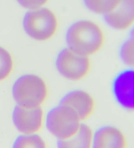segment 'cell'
<instances>
[{"instance_id": "obj_14", "label": "cell", "mask_w": 134, "mask_h": 148, "mask_svg": "<svg viewBox=\"0 0 134 148\" xmlns=\"http://www.w3.org/2000/svg\"><path fill=\"white\" fill-rule=\"evenodd\" d=\"M88 11L100 16H104L117 6L120 0H82Z\"/></svg>"}, {"instance_id": "obj_9", "label": "cell", "mask_w": 134, "mask_h": 148, "mask_svg": "<svg viewBox=\"0 0 134 148\" xmlns=\"http://www.w3.org/2000/svg\"><path fill=\"white\" fill-rule=\"evenodd\" d=\"M102 18L105 25L113 31L129 32L134 27V0H120L117 6Z\"/></svg>"}, {"instance_id": "obj_15", "label": "cell", "mask_w": 134, "mask_h": 148, "mask_svg": "<svg viewBox=\"0 0 134 148\" xmlns=\"http://www.w3.org/2000/svg\"><path fill=\"white\" fill-rule=\"evenodd\" d=\"M15 68L13 56L6 47L0 45V82L11 77Z\"/></svg>"}, {"instance_id": "obj_10", "label": "cell", "mask_w": 134, "mask_h": 148, "mask_svg": "<svg viewBox=\"0 0 134 148\" xmlns=\"http://www.w3.org/2000/svg\"><path fill=\"white\" fill-rule=\"evenodd\" d=\"M126 134L118 127L105 125L93 133V148H128Z\"/></svg>"}, {"instance_id": "obj_12", "label": "cell", "mask_w": 134, "mask_h": 148, "mask_svg": "<svg viewBox=\"0 0 134 148\" xmlns=\"http://www.w3.org/2000/svg\"><path fill=\"white\" fill-rule=\"evenodd\" d=\"M120 60L126 67L134 69V27L128 32L118 50Z\"/></svg>"}, {"instance_id": "obj_6", "label": "cell", "mask_w": 134, "mask_h": 148, "mask_svg": "<svg viewBox=\"0 0 134 148\" xmlns=\"http://www.w3.org/2000/svg\"><path fill=\"white\" fill-rule=\"evenodd\" d=\"M45 113L42 107L29 108L15 105L11 120L20 134H38L45 127Z\"/></svg>"}, {"instance_id": "obj_4", "label": "cell", "mask_w": 134, "mask_h": 148, "mask_svg": "<svg viewBox=\"0 0 134 148\" xmlns=\"http://www.w3.org/2000/svg\"><path fill=\"white\" fill-rule=\"evenodd\" d=\"M55 65L61 77L72 82H77L89 75L92 64L90 57L66 47L56 55Z\"/></svg>"}, {"instance_id": "obj_11", "label": "cell", "mask_w": 134, "mask_h": 148, "mask_svg": "<svg viewBox=\"0 0 134 148\" xmlns=\"http://www.w3.org/2000/svg\"><path fill=\"white\" fill-rule=\"evenodd\" d=\"M93 133L88 125L82 123L79 131L73 136L58 140L56 148H93Z\"/></svg>"}, {"instance_id": "obj_7", "label": "cell", "mask_w": 134, "mask_h": 148, "mask_svg": "<svg viewBox=\"0 0 134 148\" xmlns=\"http://www.w3.org/2000/svg\"><path fill=\"white\" fill-rule=\"evenodd\" d=\"M111 92L121 108L134 112V69L125 67L116 75L111 83Z\"/></svg>"}, {"instance_id": "obj_16", "label": "cell", "mask_w": 134, "mask_h": 148, "mask_svg": "<svg viewBox=\"0 0 134 148\" xmlns=\"http://www.w3.org/2000/svg\"><path fill=\"white\" fill-rule=\"evenodd\" d=\"M17 4L26 11L47 6L50 0H15Z\"/></svg>"}, {"instance_id": "obj_5", "label": "cell", "mask_w": 134, "mask_h": 148, "mask_svg": "<svg viewBox=\"0 0 134 148\" xmlns=\"http://www.w3.org/2000/svg\"><path fill=\"white\" fill-rule=\"evenodd\" d=\"M82 123L70 109L60 103L45 114V129L57 141L73 136L79 131Z\"/></svg>"}, {"instance_id": "obj_8", "label": "cell", "mask_w": 134, "mask_h": 148, "mask_svg": "<svg viewBox=\"0 0 134 148\" xmlns=\"http://www.w3.org/2000/svg\"><path fill=\"white\" fill-rule=\"evenodd\" d=\"M59 103L68 107L83 123L89 119L96 110L93 95L82 89H74L64 94Z\"/></svg>"}, {"instance_id": "obj_13", "label": "cell", "mask_w": 134, "mask_h": 148, "mask_svg": "<svg viewBox=\"0 0 134 148\" xmlns=\"http://www.w3.org/2000/svg\"><path fill=\"white\" fill-rule=\"evenodd\" d=\"M11 148H48L45 138L38 134L18 135Z\"/></svg>"}, {"instance_id": "obj_1", "label": "cell", "mask_w": 134, "mask_h": 148, "mask_svg": "<svg viewBox=\"0 0 134 148\" xmlns=\"http://www.w3.org/2000/svg\"><path fill=\"white\" fill-rule=\"evenodd\" d=\"M64 39L67 47L91 58L104 47L106 35L98 22L90 18H80L69 25Z\"/></svg>"}, {"instance_id": "obj_2", "label": "cell", "mask_w": 134, "mask_h": 148, "mask_svg": "<svg viewBox=\"0 0 134 148\" xmlns=\"http://www.w3.org/2000/svg\"><path fill=\"white\" fill-rule=\"evenodd\" d=\"M11 95L16 105L29 108L42 107L49 96V88L42 76L27 73L15 79L12 84Z\"/></svg>"}, {"instance_id": "obj_3", "label": "cell", "mask_w": 134, "mask_h": 148, "mask_svg": "<svg viewBox=\"0 0 134 148\" xmlns=\"http://www.w3.org/2000/svg\"><path fill=\"white\" fill-rule=\"evenodd\" d=\"M22 28L31 40L45 42L52 40L57 35L60 20L52 9L45 6L26 11L22 16Z\"/></svg>"}]
</instances>
